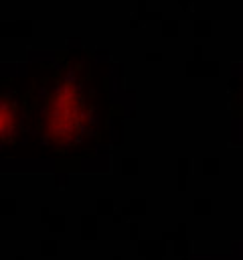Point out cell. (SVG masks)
I'll list each match as a JSON object with an SVG mask.
<instances>
[{
	"label": "cell",
	"mask_w": 243,
	"mask_h": 260,
	"mask_svg": "<svg viewBox=\"0 0 243 260\" xmlns=\"http://www.w3.org/2000/svg\"><path fill=\"white\" fill-rule=\"evenodd\" d=\"M28 79H2L0 95V144L18 146L26 132L28 118Z\"/></svg>",
	"instance_id": "2"
},
{
	"label": "cell",
	"mask_w": 243,
	"mask_h": 260,
	"mask_svg": "<svg viewBox=\"0 0 243 260\" xmlns=\"http://www.w3.org/2000/svg\"><path fill=\"white\" fill-rule=\"evenodd\" d=\"M231 108H233V116L243 120V73L239 77L231 79Z\"/></svg>",
	"instance_id": "3"
},
{
	"label": "cell",
	"mask_w": 243,
	"mask_h": 260,
	"mask_svg": "<svg viewBox=\"0 0 243 260\" xmlns=\"http://www.w3.org/2000/svg\"><path fill=\"white\" fill-rule=\"evenodd\" d=\"M24 140L38 154L91 156L107 136V71L89 51L65 49L53 63H36L28 77Z\"/></svg>",
	"instance_id": "1"
}]
</instances>
